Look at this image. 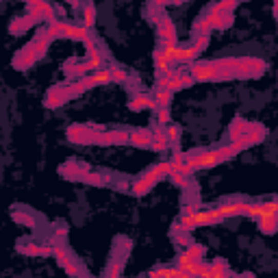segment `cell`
<instances>
[{
  "instance_id": "cell-1",
  "label": "cell",
  "mask_w": 278,
  "mask_h": 278,
  "mask_svg": "<svg viewBox=\"0 0 278 278\" xmlns=\"http://www.w3.org/2000/svg\"><path fill=\"white\" fill-rule=\"evenodd\" d=\"M48 37H46V33H44V37H39V39H35L29 48H24L22 52H20V61L15 59V66H20V68H29L31 63H35L37 59L42 57V54L46 52V48H48Z\"/></svg>"
},
{
  "instance_id": "cell-2",
  "label": "cell",
  "mask_w": 278,
  "mask_h": 278,
  "mask_svg": "<svg viewBox=\"0 0 278 278\" xmlns=\"http://www.w3.org/2000/svg\"><path fill=\"white\" fill-rule=\"evenodd\" d=\"M165 52H168L170 61L174 63H189L193 61L200 54V50L196 48V46H189V48H178V46H163Z\"/></svg>"
},
{
  "instance_id": "cell-3",
  "label": "cell",
  "mask_w": 278,
  "mask_h": 278,
  "mask_svg": "<svg viewBox=\"0 0 278 278\" xmlns=\"http://www.w3.org/2000/svg\"><path fill=\"white\" fill-rule=\"evenodd\" d=\"M196 222H198V226H215L220 222H224V215L220 213V207L200 209V211H196Z\"/></svg>"
},
{
  "instance_id": "cell-4",
  "label": "cell",
  "mask_w": 278,
  "mask_h": 278,
  "mask_svg": "<svg viewBox=\"0 0 278 278\" xmlns=\"http://www.w3.org/2000/svg\"><path fill=\"white\" fill-rule=\"evenodd\" d=\"M29 15H33L35 20H52L54 9L46 3V0H31L29 3Z\"/></svg>"
},
{
  "instance_id": "cell-5",
  "label": "cell",
  "mask_w": 278,
  "mask_h": 278,
  "mask_svg": "<svg viewBox=\"0 0 278 278\" xmlns=\"http://www.w3.org/2000/svg\"><path fill=\"white\" fill-rule=\"evenodd\" d=\"M159 37L163 39V46H176V29L165 15L159 20Z\"/></svg>"
},
{
  "instance_id": "cell-6",
  "label": "cell",
  "mask_w": 278,
  "mask_h": 278,
  "mask_svg": "<svg viewBox=\"0 0 278 278\" xmlns=\"http://www.w3.org/2000/svg\"><path fill=\"white\" fill-rule=\"evenodd\" d=\"M248 202L244 200H235V202H226V205H220V213L224 215V220L235 217V215H246Z\"/></svg>"
},
{
  "instance_id": "cell-7",
  "label": "cell",
  "mask_w": 278,
  "mask_h": 278,
  "mask_svg": "<svg viewBox=\"0 0 278 278\" xmlns=\"http://www.w3.org/2000/svg\"><path fill=\"white\" fill-rule=\"evenodd\" d=\"M259 228H261V233L265 235H272L278 230V213H267V215L259 217Z\"/></svg>"
},
{
  "instance_id": "cell-8",
  "label": "cell",
  "mask_w": 278,
  "mask_h": 278,
  "mask_svg": "<svg viewBox=\"0 0 278 278\" xmlns=\"http://www.w3.org/2000/svg\"><path fill=\"white\" fill-rule=\"evenodd\" d=\"M128 142H131L133 146H139V148H150L152 146V133L148 131H131L128 133Z\"/></svg>"
},
{
  "instance_id": "cell-9",
  "label": "cell",
  "mask_w": 278,
  "mask_h": 278,
  "mask_svg": "<svg viewBox=\"0 0 278 278\" xmlns=\"http://www.w3.org/2000/svg\"><path fill=\"white\" fill-rule=\"evenodd\" d=\"M128 105H131L133 111H144V109H152V111H156V109H159V105H156V100H154L152 96H135Z\"/></svg>"
},
{
  "instance_id": "cell-10",
  "label": "cell",
  "mask_w": 278,
  "mask_h": 278,
  "mask_svg": "<svg viewBox=\"0 0 278 278\" xmlns=\"http://www.w3.org/2000/svg\"><path fill=\"white\" fill-rule=\"evenodd\" d=\"M66 37H70V39H78V42H87L91 35H89L87 26H72V24H68L66 26Z\"/></svg>"
},
{
  "instance_id": "cell-11",
  "label": "cell",
  "mask_w": 278,
  "mask_h": 278,
  "mask_svg": "<svg viewBox=\"0 0 278 278\" xmlns=\"http://www.w3.org/2000/svg\"><path fill=\"white\" fill-rule=\"evenodd\" d=\"M168 146H170V139H168V133H163V131H154L152 133V150L156 152H163V150H168Z\"/></svg>"
},
{
  "instance_id": "cell-12",
  "label": "cell",
  "mask_w": 278,
  "mask_h": 278,
  "mask_svg": "<svg viewBox=\"0 0 278 278\" xmlns=\"http://www.w3.org/2000/svg\"><path fill=\"white\" fill-rule=\"evenodd\" d=\"M22 252H24V254H33V256H50V254H54V248L31 244V246H24Z\"/></svg>"
},
{
  "instance_id": "cell-13",
  "label": "cell",
  "mask_w": 278,
  "mask_h": 278,
  "mask_svg": "<svg viewBox=\"0 0 278 278\" xmlns=\"http://www.w3.org/2000/svg\"><path fill=\"white\" fill-rule=\"evenodd\" d=\"M94 24H96V7L94 5H85L83 7V26L94 29Z\"/></svg>"
},
{
  "instance_id": "cell-14",
  "label": "cell",
  "mask_w": 278,
  "mask_h": 278,
  "mask_svg": "<svg viewBox=\"0 0 278 278\" xmlns=\"http://www.w3.org/2000/svg\"><path fill=\"white\" fill-rule=\"evenodd\" d=\"M230 274V270H228V265L222 261V259H215V261H213V265H211V278H226Z\"/></svg>"
},
{
  "instance_id": "cell-15",
  "label": "cell",
  "mask_w": 278,
  "mask_h": 278,
  "mask_svg": "<svg viewBox=\"0 0 278 278\" xmlns=\"http://www.w3.org/2000/svg\"><path fill=\"white\" fill-rule=\"evenodd\" d=\"M91 70H96L94 63L85 61V63H78V66L68 68V74H70V76H87V72H91Z\"/></svg>"
},
{
  "instance_id": "cell-16",
  "label": "cell",
  "mask_w": 278,
  "mask_h": 278,
  "mask_svg": "<svg viewBox=\"0 0 278 278\" xmlns=\"http://www.w3.org/2000/svg\"><path fill=\"white\" fill-rule=\"evenodd\" d=\"M66 98H68L66 91L54 89V91H50V94H48V98H46V107H50V109H52V107H59V105H61Z\"/></svg>"
},
{
  "instance_id": "cell-17",
  "label": "cell",
  "mask_w": 278,
  "mask_h": 278,
  "mask_svg": "<svg viewBox=\"0 0 278 278\" xmlns=\"http://www.w3.org/2000/svg\"><path fill=\"white\" fill-rule=\"evenodd\" d=\"M66 22H52L50 24V29L46 31V37L48 39H54V37H66Z\"/></svg>"
},
{
  "instance_id": "cell-18",
  "label": "cell",
  "mask_w": 278,
  "mask_h": 278,
  "mask_svg": "<svg viewBox=\"0 0 278 278\" xmlns=\"http://www.w3.org/2000/svg\"><path fill=\"white\" fill-rule=\"evenodd\" d=\"M154 100H156V105H159V107H168L170 103H172V91L170 89H156L154 91V96H152Z\"/></svg>"
},
{
  "instance_id": "cell-19",
  "label": "cell",
  "mask_w": 278,
  "mask_h": 278,
  "mask_svg": "<svg viewBox=\"0 0 278 278\" xmlns=\"http://www.w3.org/2000/svg\"><path fill=\"white\" fill-rule=\"evenodd\" d=\"M248 128H250V124L242 122V120H237V122L233 124V128H230V139H237V137H242L244 133H248Z\"/></svg>"
},
{
  "instance_id": "cell-20",
  "label": "cell",
  "mask_w": 278,
  "mask_h": 278,
  "mask_svg": "<svg viewBox=\"0 0 278 278\" xmlns=\"http://www.w3.org/2000/svg\"><path fill=\"white\" fill-rule=\"evenodd\" d=\"M235 7H237V0H220V3L213 7V9H217L220 13H230Z\"/></svg>"
},
{
  "instance_id": "cell-21",
  "label": "cell",
  "mask_w": 278,
  "mask_h": 278,
  "mask_svg": "<svg viewBox=\"0 0 278 278\" xmlns=\"http://www.w3.org/2000/svg\"><path fill=\"white\" fill-rule=\"evenodd\" d=\"M156 122H159L161 126H168L170 124V111H168V107H159V109H156Z\"/></svg>"
},
{
  "instance_id": "cell-22",
  "label": "cell",
  "mask_w": 278,
  "mask_h": 278,
  "mask_svg": "<svg viewBox=\"0 0 278 278\" xmlns=\"http://www.w3.org/2000/svg\"><path fill=\"white\" fill-rule=\"evenodd\" d=\"M165 133H168V139L172 144H178L181 142V128L174 126V124H168V128H165Z\"/></svg>"
},
{
  "instance_id": "cell-23",
  "label": "cell",
  "mask_w": 278,
  "mask_h": 278,
  "mask_svg": "<svg viewBox=\"0 0 278 278\" xmlns=\"http://www.w3.org/2000/svg\"><path fill=\"white\" fill-rule=\"evenodd\" d=\"M185 252H187L191 259H202V256H205V248H202V246H198V244H189V246H187V250H185Z\"/></svg>"
},
{
  "instance_id": "cell-24",
  "label": "cell",
  "mask_w": 278,
  "mask_h": 278,
  "mask_svg": "<svg viewBox=\"0 0 278 278\" xmlns=\"http://www.w3.org/2000/svg\"><path fill=\"white\" fill-rule=\"evenodd\" d=\"M111 76H113L115 83H124L128 78V74H126V70H122L120 66H113V68H111Z\"/></svg>"
},
{
  "instance_id": "cell-25",
  "label": "cell",
  "mask_w": 278,
  "mask_h": 278,
  "mask_svg": "<svg viewBox=\"0 0 278 278\" xmlns=\"http://www.w3.org/2000/svg\"><path fill=\"white\" fill-rule=\"evenodd\" d=\"M170 178H172L174 185H178V187H185V185H187V174H183V172H172Z\"/></svg>"
},
{
  "instance_id": "cell-26",
  "label": "cell",
  "mask_w": 278,
  "mask_h": 278,
  "mask_svg": "<svg viewBox=\"0 0 278 278\" xmlns=\"http://www.w3.org/2000/svg\"><path fill=\"white\" fill-rule=\"evenodd\" d=\"M193 46H196V48L202 52L209 46V33H200L198 37H196V42H193Z\"/></svg>"
},
{
  "instance_id": "cell-27",
  "label": "cell",
  "mask_w": 278,
  "mask_h": 278,
  "mask_svg": "<svg viewBox=\"0 0 278 278\" xmlns=\"http://www.w3.org/2000/svg\"><path fill=\"white\" fill-rule=\"evenodd\" d=\"M83 181H85V183H91V185H105V183H107V178H100V176H96V174L83 176Z\"/></svg>"
},
{
  "instance_id": "cell-28",
  "label": "cell",
  "mask_w": 278,
  "mask_h": 278,
  "mask_svg": "<svg viewBox=\"0 0 278 278\" xmlns=\"http://www.w3.org/2000/svg\"><path fill=\"white\" fill-rule=\"evenodd\" d=\"M54 256L59 259V263H61V265H66V263L70 261V256L66 254V250H63V248H54Z\"/></svg>"
},
{
  "instance_id": "cell-29",
  "label": "cell",
  "mask_w": 278,
  "mask_h": 278,
  "mask_svg": "<svg viewBox=\"0 0 278 278\" xmlns=\"http://www.w3.org/2000/svg\"><path fill=\"white\" fill-rule=\"evenodd\" d=\"M63 267H66V272H68V274H72V276H76V274H78V267L74 265L72 261H68L66 265H63Z\"/></svg>"
},
{
  "instance_id": "cell-30",
  "label": "cell",
  "mask_w": 278,
  "mask_h": 278,
  "mask_svg": "<svg viewBox=\"0 0 278 278\" xmlns=\"http://www.w3.org/2000/svg\"><path fill=\"white\" fill-rule=\"evenodd\" d=\"M63 3H68V5H72V7H76V5H78V0H63Z\"/></svg>"
},
{
  "instance_id": "cell-31",
  "label": "cell",
  "mask_w": 278,
  "mask_h": 278,
  "mask_svg": "<svg viewBox=\"0 0 278 278\" xmlns=\"http://www.w3.org/2000/svg\"><path fill=\"white\" fill-rule=\"evenodd\" d=\"M181 3H185V0H170V5H181Z\"/></svg>"
},
{
  "instance_id": "cell-32",
  "label": "cell",
  "mask_w": 278,
  "mask_h": 278,
  "mask_svg": "<svg viewBox=\"0 0 278 278\" xmlns=\"http://www.w3.org/2000/svg\"><path fill=\"white\" fill-rule=\"evenodd\" d=\"M26 3H31V0H26Z\"/></svg>"
},
{
  "instance_id": "cell-33",
  "label": "cell",
  "mask_w": 278,
  "mask_h": 278,
  "mask_svg": "<svg viewBox=\"0 0 278 278\" xmlns=\"http://www.w3.org/2000/svg\"><path fill=\"white\" fill-rule=\"evenodd\" d=\"M276 3H278V0H276Z\"/></svg>"
}]
</instances>
